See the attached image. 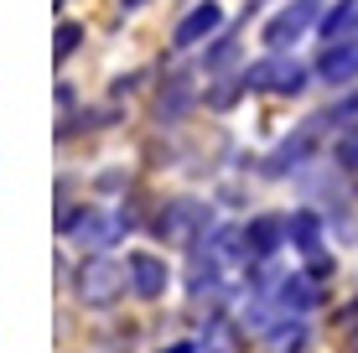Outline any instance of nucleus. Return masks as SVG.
Wrapping results in <instances>:
<instances>
[{"label":"nucleus","instance_id":"16","mask_svg":"<svg viewBox=\"0 0 358 353\" xmlns=\"http://www.w3.org/2000/svg\"><path fill=\"white\" fill-rule=\"evenodd\" d=\"M78 42H83V27H78V21H63V27H57V42H52V57H57V68H63L68 57L78 52Z\"/></svg>","mask_w":358,"mask_h":353},{"label":"nucleus","instance_id":"20","mask_svg":"<svg viewBox=\"0 0 358 353\" xmlns=\"http://www.w3.org/2000/svg\"><path fill=\"white\" fill-rule=\"evenodd\" d=\"M348 353H358V333H353V338H348Z\"/></svg>","mask_w":358,"mask_h":353},{"label":"nucleus","instance_id":"5","mask_svg":"<svg viewBox=\"0 0 358 353\" xmlns=\"http://www.w3.org/2000/svg\"><path fill=\"white\" fill-rule=\"evenodd\" d=\"M322 136H327V120H322V115H312V120H306V125H301V130H291V136H286V141H280V145H275V151H270V161H265V172H270V177H286V172H291V166H301V161H312V151H317V145H322Z\"/></svg>","mask_w":358,"mask_h":353},{"label":"nucleus","instance_id":"19","mask_svg":"<svg viewBox=\"0 0 358 353\" xmlns=\"http://www.w3.org/2000/svg\"><path fill=\"white\" fill-rule=\"evenodd\" d=\"M120 6H125V10H135V6H145V0H120Z\"/></svg>","mask_w":358,"mask_h":353},{"label":"nucleus","instance_id":"2","mask_svg":"<svg viewBox=\"0 0 358 353\" xmlns=\"http://www.w3.org/2000/svg\"><path fill=\"white\" fill-rule=\"evenodd\" d=\"M63 229L68 239H78V245H89V250H109V245H120V239L130 234V218L125 213H104V208H94V203H83V208H73L63 213Z\"/></svg>","mask_w":358,"mask_h":353},{"label":"nucleus","instance_id":"14","mask_svg":"<svg viewBox=\"0 0 358 353\" xmlns=\"http://www.w3.org/2000/svg\"><path fill=\"white\" fill-rule=\"evenodd\" d=\"M275 301H280V307H291V312H306V307L317 301L312 275H286V281H280V291H275Z\"/></svg>","mask_w":358,"mask_h":353},{"label":"nucleus","instance_id":"13","mask_svg":"<svg viewBox=\"0 0 358 353\" xmlns=\"http://www.w3.org/2000/svg\"><path fill=\"white\" fill-rule=\"evenodd\" d=\"M317 36H322V42H353L358 36V0H338V6L322 16Z\"/></svg>","mask_w":358,"mask_h":353},{"label":"nucleus","instance_id":"15","mask_svg":"<svg viewBox=\"0 0 358 353\" xmlns=\"http://www.w3.org/2000/svg\"><path fill=\"white\" fill-rule=\"evenodd\" d=\"M234 52H239V42H234V36H218V42L208 47V57H203V73H208V78H218V73L234 63Z\"/></svg>","mask_w":358,"mask_h":353},{"label":"nucleus","instance_id":"17","mask_svg":"<svg viewBox=\"0 0 358 353\" xmlns=\"http://www.w3.org/2000/svg\"><path fill=\"white\" fill-rule=\"evenodd\" d=\"M338 161L343 166H358V130H348V136L338 141Z\"/></svg>","mask_w":358,"mask_h":353},{"label":"nucleus","instance_id":"8","mask_svg":"<svg viewBox=\"0 0 358 353\" xmlns=\"http://www.w3.org/2000/svg\"><path fill=\"white\" fill-rule=\"evenodd\" d=\"M286 239L296 245V254H306V265H312V275H327L332 271V254H322V218L317 213H291L286 218Z\"/></svg>","mask_w":358,"mask_h":353},{"label":"nucleus","instance_id":"18","mask_svg":"<svg viewBox=\"0 0 358 353\" xmlns=\"http://www.w3.org/2000/svg\"><path fill=\"white\" fill-rule=\"evenodd\" d=\"M162 353H197V343H171V348H162Z\"/></svg>","mask_w":358,"mask_h":353},{"label":"nucleus","instance_id":"7","mask_svg":"<svg viewBox=\"0 0 358 353\" xmlns=\"http://www.w3.org/2000/svg\"><path fill=\"white\" fill-rule=\"evenodd\" d=\"M224 31V6L218 0H197V6L187 10V16L177 21V31H171V47H203V42H213V36Z\"/></svg>","mask_w":358,"mask_h":353},{"label":"nucleus","instance_id":"9","mask_svg":"<svg viewBox=\"0 0 358 353\" xmlns=\"http://www.w3.org/2000/svg\"><path fill=\"white\" fill-rule=\"evenodd\" d=\"M125 271H130V286H135V296H141V301L166 296L171 271H166L162 254H151V250H130V254H125Z\"/></svg>","mask_w":358,"mask_h":353},{"label":"nucleus","instance_id":"6","mask_svg":"<svg viewBox=\"0 0 358 353\" xmlns=\"http://www.w3.org/2000/svg\"><path fill=\"white\" fill-rule=\"evenodd\" d=\"M322 16V0H291L286 10H275V16L265 21V47L270 52H286V47L296 42V36H306V27H312V21Z\"/></svg>","mask_w":358,"mask_h":353},{"label":"nucleus","instance_id":"11","mask_svg":"<svg viewBox=\"0 0 358 353\" xmlns=\"http://www.w3.org/2000/svg\"><path fill=\"white\" fill-rule=\"evenodd\" d=\"M244 260H270L280 245H286V218L280 213H260V218H250V229H244Z\"/></svg>","mask_w":358,"mask_h":353},{"label":"nucleus","instance_id":"12","mask_svg":"<svg viewBox=\"0 0 358 353\" xmlns=\"http://www.w3.org/2000/svg\"><path fill=\"white\" fill-rule=\"evenodd\" d=\"M192 78H187V73H171V78L162 83V94H156V115H162V120H182V115H187V109H192Z\"/></svg>","mask_w":358,"mask_h":353},{"label":"nucleus","instance_id":"10","mask_svg":"<svg viewBox=\"0 0 358 353\" xmlns=\"http://www.w3.org/2000/svg\"><path fill=\"white\" fill-rule=\"evenodd\" d=\"M312 73H317L322 83H332V89H343V83H358V36H353V42H327Z\"/></svg>","mask_w":358,"mask_h":353},{"label":"nucleus","instance_id":"3","mask_svg":"<svg viewBox=\"0 0 358 353\" xmlns=\"http://www.w3.org/2000/svg\"><path fill=\"white\" fill-rule=\"evenodd\" d=\"M125 265L109 260V254H89V260L78 265V275H73V291H78L83 307H115L120 291H125Z\"/></svg>","mask_w":358,"mask_h":353},{"label":"nucleus","instance_id":"1","mask_svg":"<svg viewBox=\"0 0 358 353\" xmlns=\"http://www.w3.org/2000/svg\"><path fill=\"white\" fill-rule=\"evenodd\" d=\"M306 78H312V68H301L291 52H270V57H260V63L244 68V89L280 94V99H296V94L306 89Z\"/></svg>","mask_w":358,"mask_h":353},{"label":"nucleus","instance_id":"4","mask_svg":"<svg viewBox=\"0 0 358 353\" xmlns=\"http://www.w3.org/2000/svg\"><path fill=\"white\" fill-rule=\"evenodd\" d=\"M208 224H213L208 203H197V198H171L166 208H162V218H156V234H162L166 245H192Z\"/></svg>","mask_w":358,"mask_h":353}]
</instances>
